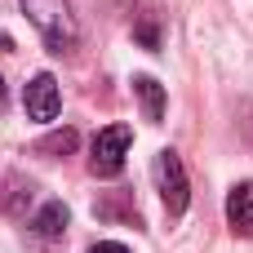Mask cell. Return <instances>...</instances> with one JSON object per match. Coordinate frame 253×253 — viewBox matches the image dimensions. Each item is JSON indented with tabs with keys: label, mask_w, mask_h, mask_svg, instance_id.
Returning a JSON list of instances; mask_svg holds the SVG:
<instances>
[{
	"label": "cell",
	"mask_w": 253,
	"mask_h": 253,
	"mask_svg": "<svg viewBox=\"0 0 253 253\" xmlns=\"http://www.w3.org/2000/svg\"><path fill=\"white\" fill-rule=\"evenodd\" d=\"M18 4L53 53H71L80 44V22L71 13V0H18Z\"/></svg>",
	"instance_id": "obj_1"
},
{
	"label": "cell",
	"mask_w": 253,
	"mask_h": 253,
	"mask_svg": "<svg viewBox=\"0 0 253 253\" xmlns=\"http://www.w3.org/2000/svg\"><path fill=\"white\" fill-rule=\"evenodd\" d=\"M156 187H160L165 213H169V218H182V213H187V205H191V187H187L182 156H178L173 147L156 151Z\"/></svg>",
	"instance_id": "obj_2"
},
{
	"label": "cell",
	"mask_w": 253,
	"mask_h": 253,
	"mask_svg": "<svg viewBox=\"0 0 253 253\" xmlns=\"http://www.w3.org/2000/svg\"><path fill=\"white\" fill-rule=\"evenodd\" d=\"M129 142H133L129 125H107V129H98V138H93V147H89V169H93V178H120L125 156H129Z\"/></svg>",
	"instance_id": "obj_3"
},
{
	"label": "cell",
	"mask_w": 253,
	"mask_h": 253,
	"mask_svg": "<svg viewBox=\"0 0 253 253\" xmlns=\"http://www.w3.org/2000/svg\"><path fill=\"white\" fill-rule=\"evenodd\" d=\"M22 102H27V116H31L36 125H53V120H58V111H62L58 80H53L49 71H36V76L27 80V93H22Z\"/></svg>",
	"instance_id": "obj_4"
},
{
	"label": "cell",
	"mask_w": 253,
	"mask_h": 253,
	"mask_svg": "<svg viewBox=\"0 0 253 253\" xmlns=\"http://www.w3.org/2000/svg\"><path fill=\"white\" fill-rule=\"evenodd\" d=\"M227 222L236 236H253V182H236L227 191Z\"/></svg>",
	"instance_id": "obj_5"
},
{
	"label": "cell",
	"mask_w": 253,
	"mask_h": 253,
	"mask_svg": "<svg viewBox=\"0 0 253 253\" xmlns=\"http://www.w3.org/2000/svg\"><path fill=\"white\" fill-rule=\"evenodd\" d=\"M133 93H138V102H142V116L151 120V125H160L165 120V84L156 80V76H133Z\"/></svg>",
	"instance_id": "obj_6"
},
{
	"label": "cell",
	"mask_w": 253,
	"mask_h": 253,
	"mask_svg": "<svg viewBox=\"0 0 253 253\" xmlns=\"http://www.w3.org/2000/svg\"><path fill=\"white\" fill-rule=\"evenodd\" d=\"M67 222H71L67 205H62V200H49V205L31 218V231H36L40 240H62V236H67Z\"/></svg>",
	"instance_id": "obj_7"
},
{
	"label": "cell",
	"mask_w": 253,
	"mask_h": 253,
	"mask_svg": "<svg viewBox=\"0 0 253 253\" xmlns=\"http://www.w3.org/2000/svg\"><path fill=\"white\" fill-rule=\"evenodd\" d=\"M76 147H80V133H76V129H58V133H49V138L36 142L40 156H71Z\"/></svg>",
	"instance_id": "obj_8"
},
{
	"label": "cell",
	"mask_w": 253,
	"mask_h": 253,
	"mask_svg": "<svg viewBox=\"0 0 253 253\" xmlns=\"http://www.w3.org/2000/svg\"><path fill=\"white\" fill-rule=\"evenodd\" d=\"M133 40L142 44V49H160V13H138V22H133Z\"/></svg>",
	"instance_id": "obj_9"
},
{
	"label": "cell",
	"mask_w": 253,
	"mask_h": 253,
	"mask_svg": "<svg viewBox=\"0 0 253 253\" xmlns=\"http://www.w3.org/2000/svg\"><path fill=\"white\" fill-rule=\"evenodd\" d=\"M4 213H22V178H9V196L0 200Z\"/></svg>",
	"instance_id": "obj_10"
},
{
	"label": "cell",
	"mask_w": 253,
	"mask_h": 253,
	"mask_svg": "<svg viewBox=\"0 0 253 253\" xmlns=\"http://www.w3.org/2000/svg\"><path fill=\"white\" fill-rule=\"evenodd\" d=\"M89 253H129V249H125V245H116V240H98Z\"/></svg>",
	"instance_id": "obj_11"
},
{
	"label": "cell",
	"mask_w": 253,
	"mask_h": 253,
	"mask_svg": "<svg viewBox=\"0 0 253 253\" xmlns=\"http://www.w3.org/2000/svg\"><path fill=\"white\" fill-rule=\"evenodd\" d=\"M4 102H9V93H4V80H0V111H4Z\"/></svg>",
	"instance_id": "obj_12"
},
{
	"label": "cell",
	"mask_w": 253,
	"mask_h": 253,
	"mask_svg": "<svg viewBox=\"0 0 253 253\" xmlns=\"http://www.w3.org/2000/svg\"><path fill=\"white\" fill-rule=\"evenodd\" d=\"M116 4H120V9H133V0H116Z\"/></svg>",
	"instance_id": "obj_13"
}]
</instances>
